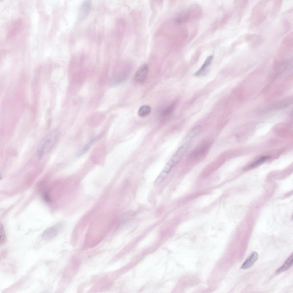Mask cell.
I'll use <instances>...</instances> for the list:
<instances>
[{"label": "cell", "mask_w": 293, "mask_h": 293, "mask_svg": "<svg viewBox=\"0 0 293 293\" xmlns=\"http://www.w3.org/2000/svg\"><path fill=\"white\" fill-rule=\"evenodd\" d=\"M186 150V147L183 145L178 149L165 165L153 183L155 186H157L166 178L172 168L180 161Z\"/></svg>", "instance_id": "1"}, {"label": "cell", "mask_w": 293, "mask_h": 293, "mask_svg": "<svg viewBox=\"0 0 293 293\" xmlns=\"http://www.w3.org/2000/svg\"><path fill=\"white\" fill-rule=\"evenodd\" d=\"M59 135V131L55 129L44 137L37 149V155L39 158H41L51 150L57 141Z\"/></svg>", "instance_id": "2"}, {"label": "cell", "mask_w": 293, "mask_h": 293, "mask_svg": "<svg viewBox=\"0 0 293 293\" xmlns=\"http://www.w3.org/2000/svg\"><path fill=\"white\" fill-rule=\"evenodd\" d=\"M292 97L289 96L277 101L263 110L265 111L279 110L286 108L292 102Z\"/></svg>", "instance_id": "3"}, {"label": "cell", "mask_w": 293, "mask_h": 293, "mask_svg": "<svg viewBox=\"0 0 293 293\" xmlns=\"http://www.w3.org/2000/svg\"><path fill=\"white\" fill-rule=\"evenodd\" d=\"M61 228V225H58L49 227L43 232L42 237L45 240H50L54 237Z\"/></svg>", "instance_id": "4"}, {"label": "cell", "mask_w": 293, "mask_h": 293, "mask_svg": "<svg viewBox=\"0 0 293 293\" xmlns=\"http://www.w3.org/2000/svg\"><path fill=\"white\" fill-rule=\"evenodd\" d=\"M148 69V67L146 64H144L140 66L135 74L134 78L135 81L138 83L143 82L146 78Z\"/></svg>", "instance_id": "5"}, {"label": "cell", "mask_w": 293, "mask_h": 293, "mask_svg": "<svg viewBox=\"0 0 293 293\" xmlns=\"http://www.w3.org/2000/svg\"><path fill=\"white\" fill-rule=\"evenodd\" d=\"M91 3L90 1H84L81 4L79 11V18L83 20L89 13L91 8Z\"/></svg>", "instance_id": "6"}, {"label": "cell", "mask_w": 293, "mask_h": 293, "mask_svg": "<svg viewBox=\"0 0 293 293\" xmlns=\"http://www.w3.org/2000/svg\"><path fill=\"white\" fill-rule=\"evenodd\" d=\"M258 257V253L255 252H253L245 261L241 268L243 269L250 268L257 260Z\"/></svg>", "instance_id": "7"}, {"label": "cell", "mask_w": 293, "mask_h": 293, "mask_svg": "<svg viewBox=\"0 0 293 293\" xmlns=\"http://www.w3.org/2000/svg\"><path fill=\"white\" fill-rule=\"evenodd\" d=\"M101 134H99L91 138L78 151L77 156L79 157L85 153L90 148L92 144L101 138Z\"/></svg>", "instance_id": "8"}, {"label": "cell", "mask_w": 293, "mask_h": 293, "mask_svg": "<svg viewBox=\"0 0 293 293\" xmlns=\"http://www.w3.org/2000/svg\"><path fill=\"white\" fill-rule=\"evenodd\" d=\"M213 58V56L210 55L207 57L200 68L195 73V76H198L205 74L207 68L211 64Z\"/></svg>", "instance_id": "9"}, {"label": "cell", "mask_w": 293, "mask_h": 293, "mask_svg": "<svg viewBox=\"0 0 293 293\" xmlns=\"http://www.w3.org/2000/svg\"><path fill=\"white\" fill-rule=\"evenodd\" d=\"M22 22L20 20L15 21L11 24L8 31V37H12L18 32L21 27Z\"/></svg>", "instance_id": "10"}, {"label": "cell", "mask_w": 293, "mask_h": 293, "mask_svg": "<svg viewBox=\"0 0 293 293\" xmlns=\"http://www.w3.org/2000/svg\"><path fill=\"white\" fill-rule=\"evenodd\" d=\"M293 261V255L292 254L287 259L284 264L277 270L276 273L278 274L288 270L292 265Z\"/></svg>", "instance_id": "11"}, {"label": "cell", "mask_w": 293, "mask_h": 293, "mask_svg": "<svg viewBox=\"0 0 293 293\" xmlns=\"http://www.w3.org/2000/svg\"><path fill=\"white\" fill-rule=\"evenodd\" d=\"M189 13L183 12L177 16L175 19V21L177 23H183L188 21L189 19Z\"/></svg>", "instance_id": "12"}, {"label": "cell", "mask_w": 293, "mask_h": 293, "mask_svg": "<svg viewBox=\"0 0 293 293\" xmlns=\"http://www.w3.org/2000/svg\"><path fill=\"white\" fill-rule=\"evenodd\" d=\"M151 112L150 107L148 105H143L141 106L138 111V114L141 117H144L148 115Z\"/></svg>", "instance_id": "13"}, {"label": "cell", "mask_w": 293, "mask_h": 293, "mask_svg": "<svg viewBox=\"0 0 293 293\" xmlns=\"http://www.w3.org/2000/svg\"><path fill=\"white\" fill-rule=\"evenodd\" d=\"M201 127L200 126H198L193 128L189 132L186 138L188 141H190V140L196 136L200 132L201 130Z\"/></svg>", "instance_id": "14"}, {"label": "cell", "mask_w": 293, "mask_h": 293, "mask_svg": "<svg viewBox=\"0 0 293 293\" xmlns=\"http://www.w3.org/2000/svg\"><path fill=\"white\" fill-rule=\"evenodd\" d=\"M0 240L1 245H3L6 241V237L4 227L2 224L0 225Z\"/></svg>", "instance_id": "15"}, {"label": "cell", "mask_w": 293, "mask_h": 293, "mask_svg": "<svg viewBox=\"0 0 293 293\" xmlns=\"http://www.w3.org/2000/svg\"><path fill=\"white\" fill-rule=\"evenodd\" d=\"M269 156H264L260 157L259 159L253 163L249 166L250 168H253L264 162L266 160L269 158Z\"/></svg>", "instance_id": "16"}, {"label": "cell", "mask_w": 293, "mask_h": 293, "mask_svg": "<svg viewBox=\"0 0 293 293\" xmlns=\"http://www.w3.org/2000/svg\"><path fill=\"white\" fill-rule=\"evenodd\" d=\"M42 197L44 201L47 203H50L51 200L47 192L44 191L42 193Z\"/></svg>", "instance_id": "17"}, {"label": "cell", "mask_w": 293, "mask_h": 293, "mask_svg": "<svg viewBox=\"0 0 293 293\" xmlns=\"http://www.w3.org/2000/svg\"><path fill=\"white\" fill-rule=\"evenodd\" d=\"M99 79V84H103L105 82L107 78V71H103Z\"/></svg>", "instance_id": "18"}]
</instances>
